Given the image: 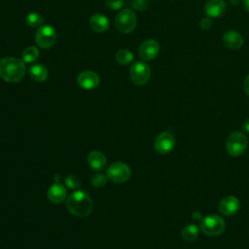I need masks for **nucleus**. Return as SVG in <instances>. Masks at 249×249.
Returning a JSON list of instances; mask_svg holds the SVG:
<instances>
[{"instance_id":"f257e3e1","label":"nucleus","mask_w":249,"mask_h":249,"mask_svg":"<svg viewBox=\"0 0 249 249\" xmlns=\"http://www.w3.org/2000/svg\"><path fill=\"white\" fill-rule=\"evenodd\" d=\"M26 68L22 59L6 56L0 59V77L8 83H18L25 75Z\"/></svg>"},{"instance_id":"f03ea898","label":"nucleus","mask_w":249,"mask_h":249,"mask_svg":"<svg viewBox=\"0 0 249 249\" xmlns=\"http://www.w3.org/2000/svg\"><path fill=\"white\" fill-rule=\"evenodd\" d=\"M92 207L90 196L82 190L72 193L66 199V208L76 217L84 218L89 216L92 211Z\"/></svg>"},{"instance_id":"7ed1b4c3","label":"nucleus","mask_w":249,"mask_h":249,"mask_svg":"<svg viewBox=\"0 0 249 249\" xmlns=\"http://www.w3.org/2000/svg\"><path fill=\"white\" fill-rule=\"evenodd\" d=\"M247 145V136L241 131H233L226 141V150L231 156L238 157L245 152Z\"/></svg>"},{"instance_id":"20e7f679","label":"nucleus","mask_w":249,"mask_h":249,"mask_svg":"<svg viewBox=\"0 0 249 249\" xmlns=\"http://www.w3.org/2000/svg\"><path fill=\"white\" fill-rule=\"evenodd\" d=\"M226 229L223 218L217 215H210L203 218L200 222V230L208 236L220 235Z\"/></svg>"},{"instance_id":"39448f33","label":"nucleus","mask_w":249,"mask_h":249,"mask_svg":"<svg viewBox=\"0 0 249 249\" xmlns=\"http://www.w3.org/2000/svg\"><path fill=\"white\" fill-rule=\"evenodd\" d=\"M136 16L130 9L121 10L115 18L117 29L122 33H130L136 27Z\"/></svg>"},{"instance_id":"423d86ee","label":"nucleus","mask_w":249,"mask_h":249,"mask_svg":"<svg viewBox=\"0 0 249 249\" xmlns=\"http://www.w3.org/2000/svg\"><path fill=\"white\" fill-rule=\"evenodd\" d=\"M129 77L133 84L137 86H144L151 78V68L143 61H136L129 69Z\"/></svg>"},{"instance_id":"0eeeda50","label":"nucleus","mask_w":249,"mask_h":249,"mask_svg":"<svg viewBox=\"0 0 249 249\" xmlns=\"http://www.w3.org/2000/svg\"><path fill=\"white\" fill-rule=\"evenodd\" d=\"M106 175L112 182L116 184H122L130 178L131 170L126 163L117 161L108 167Z\"/></svg>"},{"instance_id":"6e6552de","label":"nucleus","mask_w":249,"mask_h":249,"mask_svg":"<svg viewBox=\"0 0 249 249\" xmlns=\"http://www.w3.org/2000/svg\"><path fill=\"white\" fill-rule=\"evenodd\" d=\"M36 44L43 49H50L56 41L55 29L51 25L41 26L35 33Z\"/></svg>"},{"instance_id":"1a4fd4ad","label":"nucleus","mask_w":249,"mask_h":249,"mask_svg":"<svg viewBox=\"0 0 249 249\" xmlns=\"http://www.w3.org/2000/svg\"><path fill=\"white\" fill-rule=\"evenodd\" d=\"M175 137L169 131H164L159 134L155 141L154 147L159 154H168L175 147Z\"/></svg>"},{"instance_id":"9d476101","label":"nucleus","mask_w":249,"mask_h":249,"mask_svg":"<svg viewBox=\"0 0 249 249\" xmlns=\"http://www.w3.org/2000/svg\"><path fill=\"white\" fill-rule=\"evenodd\" d=\"M78 84L84 89H93L98 87L100 78L97 73L91 70H85L78 76Z\"/></svg>"},{"instance_id":"9b49d317","label":"nucleus","mask_w":249,"mask_h":249,"mask_svg":"<svg viewBox=\"0 0 249 249\" xmlns=\"http://www.w3.org/2000/svg\"><path fill=\"white\" fill-rule=\"evenodd\" d=\"M239 208L240 202L237 197L233 196H228L223 197L218 204V209L220 213L226 216L234 215L239 210Z\"/></svg>"},{"instance_id":"f8f14e48","label":"nucleus","mask_w":249,"mask_h":249,"mask_svg":"<svg viewBox=\"0 0 249 249\" xmlns=\"http://www.w3.org/2000/svg\"><path fill=\"white\" fill-rule=\"evenodd\" d=\"M160 45L155 39L144 41L139 47V55L144 60H152L159 54Z\"/></svg>"},{"instance_id":"ddd939ff","label":"nucleus","mask_w":249,"mask_h":249,"mask_svg":"<svg viewBox=\"0 0 249 249\" xmlns=\"http://www.w3.org/2000/svg\"><path fill=\"white\" fill-rule=\"evenodd\" d=\"M226 10L227 5L224 0H208L204 5V12L209 18H219Z\"/></svg>"},{"instance_id":"4468645a","label":"nucleus","mask_w":249,"mask_h":249,"mask_svg":"<svg viewBox=\"0 0 249 249\" xmlns=\"http://www.w3.org/2000/svg\"><path fill=\"white\" fill-rule=\"evenodd\" d=\"M223 42L224 44L231 49L237 50L243 46V37L237 31L234 30H228L223 34Z\"/></svg>"},{"instance_id":"2eb2a0df","label":"nucleus","mask_w":249,"mask_h":249,"mask_svg":"<svg viewBox=\"0 0 249 249\" xmlns=\"http://www.w3.org/2000/svg\"><path fill=\"white\" fill-rule=\"evenodd\" d=\"M66 194L65 187L54 182L48 190V198L53 203H61L66 198Z\"/></svg>"},{"instance_id":"dca6fc26","label":"nucleus","mask_w":249,"mask_h":249,"mask_svg":"<svg viewBox=\"0 0 249 249\" xmlns=\"http://www.w3.org/2000/svg\"><path fill=\"white\" fill-rule=\"evenodd\" d=\"M88 162L92 169L100 171L106 167L107 160H106V157L101 152L91 151L88 155Z\"/></svg>"},{"instance_id":"f3484780","label":"nucleus","mask_w":249,"mask_h":249,"mask_svg":"<svg viewBox=\"0 0 249 249\" xmlns=\"http://www.w3.org/2000/svg\"><path fill=\"white\" fill-rule=\"evenodd\" d=\"M89 26L95 32H105L109 27V19L102 14H95L89 19Z\"/></svg>"},{"instance_id":"a211bd4d","label":"nucleus","mask_w":249,"mask_h":249,"mask_svg":"<svg viewBox=\"0 0 249 249\" xmlns=\"http://www.w3.org/2000/svg\"><path fill=\"white\" fill-rule=\"evenodd\" d=\"M28 73L30 78L35 82H44L49 76L48 69L44 65L39 63L31 65L28 69Z\"/></svg>"},{"instance_id":"6ab92c4d","label":"nucleus","mask_w":249,"mask_h":249,"mask_svg":"<svg viewBox=\"0 0 249 249\" xmlns=\"http://www.w3.org/2000/svg\"><path fill=\"white\" fill-rule=\"evenodd\" d=\"M181 235L183 237V239L187 242H193L197 238L198 235V229L196 225L191 224L188 225L186 227H184V229L182 230Z\"/></svg>"},{"instance_id":"aec40b11","label":"nucleus","mask_w":249,"mask_h":249,"mask_svg":"<svg viewBox=\"0 0 249 249\" xmlns=\"http://www.w3.org/2000/svg\"><path fill=\"white\" fill-rule=\"evenodd\" d=\"M39 57V51L34 46H29L25 48L21 53V59L24 63H30Z\"/></svg>"},{"instance_id":"412c9836","label":"nucleus","mask_w":249,"mask_h":249,"mask_svg":"<svg viewBox=\"0 0 249 249\" xmlns=\"http://www.w3.org/2000/svg\"><path fill=\"white\" fill-rule=\"evenodd\" d=\"M133 53L126 50V49H123L120 50L117 53H116V60L123 65H126L128 63H130L133 60Z\"/></svg>"},{"instance_id":"4be33fe9","label":"nucleus","mask_w":249,"mask_h":249,"mask_svg":"<svg viewBox=\"0 0 249 249\" xmlns=\"http://www.w3.org/2000/svg\"><path fill=\"white\" fill-rule=\"evenodd\" d=\"M44 18L38 13H30L26 16V23L30 27H39L43 24Z\"/></svg>"},{"instance_id":"5701e85b","label":"nucleus","mask_w":249,"mask_h":249,"mask_svg":"<svg viewBox=\"0 0 249 249\" xmlns=\"http://www.w3.org/2000/svg\"><path fill=\"white\" fill-rule=\"evenodd\" d=\"M107 179H108L107 175L102 174V173H95L91 177V184L94 187L100 188L107 184Z\"/></svg>"},{"instance_id":"b1692460","label":"nucleus","mask_w":249,"mask_h":249,"mask_svg":"<svg viewBox=\"0 0 249 249\" xmlns=\"http://www.w3.org/2000/svg\"><path fill=\"white\" fill-rule=\"evenodd\" d=\"M65 184L70 189H77L80 187V180L76 175L70 174L65 178Z\"/></svg>"},{"instance_id":"393cba45","label":"nucleus","mask_w":249,"mask_h":249,"mask_svg":"<svg viewBox=\"0 0 249 249\" xmlns=\"http://www.w3.org/2000/svg\"><path fill=\"white\" fill-rule=\"evenodd\" d=\"M130 5L137 11H144L148 8V0H131Z\"/></svg>"},{"instance_id":"a878e982","label":"nucleus","mask_w":249,"mask_h":249,"mask_svg":"<svg viewBox=\"0 0 249 249\" xmlns=\"http://www.w3.org/2000/svg\"><path fill=\"white\" fill-rule=\"evenodd\" d=\"M107 7L111 10H120L123 6L124 1V0H105Z\"/></svg>"},{"instance_id":"bb28decb","label":"nucleus","mask_w":249,"mask_h":249,"mask_svg":"<svg viewBox=\"0 0 249 249\" xmlns=\"http://www.w3.org/2000/svg\"><path fill=\"white\" fill-rule=\"evenodd\" d=\"M198 25H199L200 29L206 31V30H208L211 27V20H210L209 18H203L202 19L199 20Z\"/></svg>"},{"instance_id":"cd10ccee","label":"nucleus","mask_w":249,"mask_h":249,"mask_svg":"<svg viewBox=\"0 0 249 249\" xmlns=\"http://www.w3.org/2000/svg\"><path fill=\"white\" fill-rule=\"evenodd\" d=\"M243 88H244L245 92L249 95V75H247V76H246V78H245V80H244Z\"/></svg>"},{"instance_id":"c85d7f7f","label":"nucleus","mask_w":249,"mask_h":249,"mask_svg":"<svg viewBox=\"0 0 249 249\" xmlns=\"http://www.w3.org/2000/svg\"><path fill=\"white\" fill-rule=\"evenodd\" d=\"M242 128H243V130H245L246 132H249V119L246 120V121L242 124Z\"/></svg>"},{"instance_id":"c756f323","label":"nucleus","mask_w":249,"mask_h":249,"mask_svg":"<svg viewBox=\"0 0 249 249\" xmlns=\"http://www.w3.org/2000/svg\"><path fill=\"white\" fill-rule=\"evenodd\" d=\"M242 3H243L245 10L249 13V0H242Z\"/></svg>"},{"instance_id":"7c9ffc66","label":"nucleus","mask_w":249,"mask_h":249,"mask_svg":"<svg viewBox=\"0 0 249 249\" xmlns=\"http://www.w3.org/2000/svg\"><path fill=\"white\" fill-rule=\"evenodd\" d=\"M60 180H61V175L60 174H55L54 175V182L60 183Z\"/></svg>"},{"instance_id":"2f4dec72","label":"nucleus","mask_w":249,"mask_h":249,"mask_svg":"<svg viewBox=\"0 0 249 249\" xmlns=\"http://www.w3.org/2000/svg\"><path fill=\"white\" fill-rule=\"evenodd\" d=\"M242 0H229V2L231 4V5H238Z\"/></svg>"},{"instance_id":"473e14b6","label":"nucleus","mask_w":249,"mask_h":249,"mask_svg":"<svg viewBox=\"0 0 249 249\" xmlns=\"http://www.w3.org/2000/svg\"><path fill=\"white\" fill-rule=\"evenodd\" d=\"M195 214H196V219H198V218H200V215H199L198 213H196V212ZM193 217H195V215H193Z\"/></svg>"}]
</instances>
